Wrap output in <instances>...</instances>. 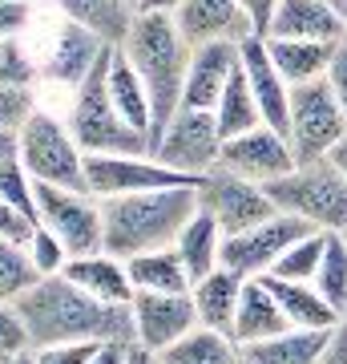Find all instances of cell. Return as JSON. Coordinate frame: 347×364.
Returning <instances> with one entry per match:
<instances>
[{
  "label": "cell",
  "instance_id": "1",
  "mask_svg": "<svg viewBox=\"0 0 347 364\" xmlns=\"http://www.w3.org/2000/svg\"><path fill=\"white\" fill-rule=\"evenodd\" d=\"M13 308L25 316L33 344H77V340H101V344H138L133 332V308L129 304H105L77 287L69 275H45L33 291L13 299Z\"/></svg>",
  "mask_w": 347,
  "mask_h": 364
},
{
  "label": "cell",
  "instance_id": "2",
  "mask_svg": "<svg viewBox=\"0 0 347 364\" xmlns=\"http://www.w3.org/2000/svg\"><path fill=\"white\" fill-rule=\"evenodd\" d=\"M101 215L105 251L117 259H133V255L178 243L186 223L198 215V186H166V191L101 198Z\"/></svg>",
  "mask_w": 347,
  "mask_h": 364
},
{
  "label": "cell",
  "instance_id": "3",
  "mask_svg": "<svg viewBox=\"0 0 347 364\" xmlns=\"http://www.w3.org/2000/svg\"><path fill=\"white\" fill-rule=\"evenodd\" d=\"M121 53L129 57V65L138 69V77L150 90V105H154V130L150 142L166 134L174 114L182 109L186 97V69H190V41L182 37L174 13H142L133 21V33L126 37Z\"/></svg>",
  "mask_w": 347,
  "mask_h": 364
},
{
  "label": "cell",
  "instance_id": "4",
  "mask_svg": "<svg viewBox=\"0 0 347 364\" xmlns=\"http://www.w3.org/2000/svg\"><path fill=\"white\" fill-rule=\"evenodd\" d=\"M109 57H114V49L105 53L97 69L73 90L69 130H73V138L81 142L85 154H154L150 134L133 130L109 97Z\"/></svg>",
  "mask_w": 347,
  "mask_h": 364
},
{
  "label": "cell",
  "instance_id": "5",
  "mask_svg": "<svg viewBox=\"0 0 347 364\" xmlns=\"http://www.w3.org/2000/svg\"><path fill=\"white\" fill-rule=\"evenodd\" d=\"M275 207L311 223L315 231H343L347 227V178L331 158L299 162L291 174L267 182Z\"/></svg>",
  "mask_w": 347,
  "mask_h": 364
},
{
  "label": "cell",
  "instance_id": "6",
  "mask_svg": "<svg viewBox=\"0 0 347 364\" xmlns=\"http://www.w3.org/2000/svg\"><path fill=\"white\" fill-rule=\"evenodd\" d=\"M16 154L40 186L89 191V154L73 138L69 122H57L53 114L37 109L33 122L16 134Z\"/></svg>",
  "mask_w": 347,
  "mask_h": 364
},
{
  "label": "cell",
  "instance_id": "7",
  "mask_svg": "<svg viewBox=\"0 0 347 364\" xmlns=\"http://www.w3.org/2000/svg\"><path fill=\"white\" fill-rule=\"evenodd\" d=\"M347 134V109L331 93L327 77L291 90V146L299 162L331 158V150Z\"/></svg>",
  "mask_w": 347,
  "mask_h": 364
},
{
  "label": "cell",
  "instance_id": "8",
  "mask_svg": "<svg viewBox=\"0 0 347 364\" xmlns=\"http://www.w3.org/2000/svg\"><path fill=\"white\" fill-rule=\"evenodd\" d=\"M198 207L206 215H214L222 235H243L279 215V207H275V198L267 195L263 182L238 178V174H231L222 166L202 174V182H198Z\"/></svg>",
  "mask_w": 347,
  "mask_h": 364
},
{
  "label": "cell",
  "instance_id": "9",
  "mask_svg": "<svg viewBox=\"0 0 347 364\" xmlns=\"http://www.w3.org/2000/svg\"><path fill=\"white\" fill-rule=\"evenodd\" d=\"M40 223L61 239L69 255H97L105 251V215L101 198L93 191H65V186H40Z\"/></svg>",
  "mask_w": 347,
  "mask_h": 364
},
{
  "label": "cell",
  "instance_id": "10",
  "mask_svg": "<svg viewBox=\"0 0 347 364\" xmlns=\"http://www.w3.org/2000/svg\"><path fill=\"white\" fill-rule=\"evenodd\" d=\"M198 174H182L158 154H89V191L97 198L166 191V186H198Z\"/></svg>",
  "mask_w": 347,
  "mask_h": 364
},
{
  "label": "cell",
  "instance_id": "11",
  "mask_svg": "<svg viewBox=\"0 0 347 364\" xmlns=\"http://www.w3.org/2000/svg\"><path fill=\"white\" fill-rule=\"evenodd\" d=\"M311 231H315L311 223H303V219H295V215L279 210L275 219L258 223V227H250V231L226 235V243H222V267H231V272L246 275V279L270 275L275 272V263L283 259L287 251Z\"/></svg>",
  "mask_w": 347,
  "mask_h": 364
},
{
  "label": "cell",
  "instance_id": "12",
  "mask_svg": "<svg viewBox=\"0 0 347 364\" xmlns=\"http://www.w3.org/2000/svg\"><path fill=\"white\" fill-rule=\"evenodd\" d=\"M154 154L166 166L182 170V174H210L222 158V130L210 109H186L182 105L174 122L166 126V134L158 138Z\"/></svg>",
  "mask_w": 347,
  "mask_h": 364
},
{
  "label": "cell",
  "instance_id": "13",
  "mask_svg": "<svg viewBox=\"0 0 347 364\" xmlns=\"http://www.w3.org/2000/svg\"><path fill=\"white\" fill-rule=\"evenodd\" d=\"M219 166L238 174V178H250V182H263V186H267V182L291 174V170L299 166V158H295L291 138L263 122L255 130H246V134H238V138H226V142H222Z\"/></svg>",
  "mask_w": 347,
  "mask_h": 364
},
{
  "label": "cell",
  "instance_id": "14",
  "mask_svg": "<svg viewBox=\"0 0 347 364\" xmlns=\"http://www.w3.org/2000/svg\"><path fill=\"white\" fill-rule=\"evenodd\" d=\"M133 332L150 352H166L198 328V308L190 291H138L133 296Z\"/></svg>",
  "mask_w": 347,
  "mask_h": 364
},
{
  "label": "cell",
  "instance_id": "15",
  "mask_svg": "<svg viewBox=\"0 0 347 364\" xmlns=\"http://www.w3.org/2000/svg\"><path fill=\"white\" fill-rule=\"evenodd\" d=\"M238 49H243V73H246V81H250V90H255V97H258L263 122L291 138V90H295V85L279 73V65H275V57H270V49H267V37L250 33Z\"/></svg>",
  "mask_w": 347,
  "mask_h": 364
},
{
  "label": "cell",
  "instance_id": "16",
  "mask_svg": "<svg viewBox=\"0 0 347 364\" xmlns=\"http://www.w3.org/2000/svg\"><path fill=\"white\" fill-rule=\"evenodd\" d=\"M174 21H178L182 37L190 41V49L198 45H210V41H234L243 45L255 25L238 0H182L174 9Z\"/></svg>",
  "mask_w": 347,
  "mask_h": 364
},
{
  "label": "cell",
  "instance_id": "17",
  "mask_svg": "<svg viewBox=\"0 0 347 364\" xmlns=\"http://www.w3.org/2000/svg\"><path fill=\"white\" fill-rule=\"evenodd\" d=\"M105 53H109V45H105L93 28H85V25H77V21L65 16L61 28H57V41H53L49 61L40 65V77L77 90L81 81L97 69V61H101Z\"/></svg>",
  "mask_w": 347,
  "mask_h": 364
},
{
  "label": "cell",
  "instance_id": "18",
  "mask_svg": "<svg viewBox=\"0 0 347 364\" xmlns=\"http://www.w3.org/2000/svg\"><path fill=\"white\" fill-rule=\"evenodd\" d=\"M243 65V49L234 41H210L190 53V69H186V109H214L226 90V81Z\"/></svg>",
  "mask_w": 347,
  "mask_h": 364
},
{
  "label": "cell",
  "instance_id": "19",
  "mask_svg": "<svg viewBox=\"0 0 347 364\" xmlns=\"http://www.w3.org/2000/svg\"><path fill=\"white\" fill-rule=\"evenodd\" d=\"M283 332H291V320H287L283 304L275 296V287L267 284V275L246 279L243 304H238V316H234V340L246 348V344L283 336Z\"/></svg>",
  "mask_w": 347,
  "mask_h": 364
},
{
  "label": "cell",
  "instance_id": "20",
  "mask_svg": "<svg viewBox=\"0 0 347 364\" xmlns=\"http://www.w3.org/2000/svg\"><path fill=\"white\" fill-rule=\"evenodd\" d=\"M267 37L287 41H343V21L331 0H283Z\"/></svg>",
  "mask_w": 347,
  "mask_h": 364
},
{
  "label": "cell",
  "instance_id": "21",
  "mask_svg": "<svg viewBox=\"0 0 347 364\" xmlns=\"http://www.w3.org/2000/svg\"><path fill=\"white\" fill-rule=\"evenodd\" d=\"M243 287H246V275L231 272V267H219L206 279H198L190 287L194 308H198V324L234 336V316H238V304H243Z\"/></svg>",
  "mask_w": 347,
  "mask_h": 364
},
{
  "label": "cell",
  "instance_id": "22",
  "mask_svg": "<svg viewBox=\"0 0 347 364\" xmlns=\"http://www.w3.org/2000/svg\"><path fill=\"white\" fill-rule=\"evenodd\" d=\"M61 275H69L77 287H85L89 296L105 299V304H133L138 296V287L129 279V267L126 259H117L109 251H97V255H77V259H69Z\"/></svg>",
  "mask_w": 347,
  "mask_h": 364
},
{
  "label": "cell",
  "instance_id": "23",
  "mask_svg": "<svg viewBox=\"0 0 347 364\" xmlns=\"http://www.w3.org/2000/svg\"><path fill=\"white\" fill-rule=\"evenodd\" d=\"M57 9L69 21L93 28L109 49H121L126 37L133 33V21L142 16V9L129 4V0H57Z\"/></svg>",
  "mask_w": 347,
  "mask_h": 364
},
{
  "label": "cell",
  "instance_id": "24",
  "mask_svg": "<svg viewBox=\"0 0 347 364\" xmlns=\"http://www.w3.org/2000/svg\"><path fill=\"white\" fill-rule=\"evenodd\" d=\"M327 340H331V328H291L283 336L246 344L243 360L246 364H319Z\"/></svg>",
  "mask_w": 347,
  "mask_h": 364
},
{
  "label": "cell",
  "instance_id": "25",
  "mask_svg": "<svg viewBox=\"0 0 347 364\" xmlns=\"http://www.w3.org/2000/svg\"><path fill=\"white\" fill-rule=\"evenodd\" d=\"M339 41H287V37H267V49L275 65L291 85H307V81L327 77V65L335 57Z\"/></svg>",
  "mask_w": 347,
  "mask_h": 364
},
{
  "label": "cell",
  "instance_id": "26",
  "mask_svg": "<svg viewBox=\"0 0 347 364\" xmlns=\"http://www.w3.org/2000/svg\"><path fill=\"white\" fill-rule=\"evenodd\" d=\"M222 243H226V235H222V227L214 223V215H206V210L198 207V215L186 223V231H182L178 243H174L182 263H186V272H190V284H198V279H206L210 272L222 267Z\"/></svg>",
  "mask_w": 347,
  "mask_h": 364
},
{
  "label": "cell",
  "instance_id": "27",
  "mask_svg": "<svg viewBox=\"0 0 347 364\" xmlns=\"http://www.w3.org/2000/svg\"><path fill=\"white\" fill-rule=\"evenodd\" d=\"M267 284L275 287V296L283 304L291 328H335L343 320V316L323 299V291L311 284V279H279V275H267Z\"/></svg>",
  "mask_w": 347,
  "mask_h": 364
},
{
  "label": "cell",
  "instance_id": "28",
  "mask_svg": "<svg viewBox=\"0 0 347 364\" xmlns=\"http://www.w3.org/2000/svg\"><path fill=\"white\" fill-rule=\"evenodd\" d=\"M109 97H114L117 114L126 117L133 130L150 134L154 130V105H150V90L138 77V69L129 65V57L121 49H114L109 57Z\"/></svg>",
  "mask_w": 347,
  "mask_h": 364
},
{
  "label": "cell",
  "instance_id": "29",
  "mask_svg": "<svg viewBox=\"0 0 347 364\" xmlns=\"http://www.w3.org/2000/svg\"><path fill=\"white\" fill-rule=\"evenodd\" d=\"M129 279L138 291H190V272L182 263L178 247H162V251H145V255H133L126 259Z\"/></svg>",
  "mask_w": 347,
  "mask_h": 364
},
{
  "label": "cell",
  "instance_id": "30",
  "mask_svg": "<svg viewBox=\"0 0 347 364\" xmlns=\"http://www.w3.org/2000/svg\"><path fill=\"white\" fill-rule=\"evenodd\" d=\"M166 364H243V344L226 332L214 328H194L190 336H182L178 344H170L162 352Z\"/></svg>",
  "mask_w": 347,
  "mask_h": 364
},
{
  "label": "cell",
  "instance_id": "31",
  "mask_svg": "<svg viewBox=\"0 0 347 364\" xmlns=\"http://www.w3.org/2000/svg\"><path fill=\"white\" fill-rule=\"evenodd\" d=\"M210 114H214V122H219L222 142H226V138H238V134H246V130H255V126H263V109H258V97H255V90H250V81H246L243 65H238V73L226 81V90H222L219 105H214Z\"/></svg>",
  "mask_w": 347,
  "mask_h": 364
},
{
  "label": "cell",
  "instance_id": "32",
  "mask_svg": "<svg viewBox=\"0 0 347 364\" xmlns=\"http://www.w3.org/2000/svg\"><path fill=\"white\" fill-rule=\"evenodd\" d=\"M311 284L319 287L335 312L347 316V239L339 231H327V251H323L319 275Z\"/></svg>",
  "mask_w": 347,
  "mask_h": 364
},
{
  "label": "cell",
  "instance_id": "33",
  "mask_svg": "<svg viewBox=\"0 0 347 364\" xmlns=\"http://www.w3.org/2000/svg\"><path fill=\"white\" fill-rule=\"evenodd\" d=\"M40 279H45V275H40V267L33 263L28 247H16V243H4V247H0V296H4V304H13V299H21L25 291H33Z\"/></svg>",
  "mask_w": 347,
  "mask_h": 364
},
{
  "label": "cell",
  "instance_id": "34",
  "mask_svg": "<svg viewBox=\"0 0 347 364\" xmlns=\"http://www.w3.org/2000/svg\"><path fill=\"white\" fill-rule=\"evenodd\" d=\"M323 251H327V231L303 235L295 247L275 263L270 275H279V279H315L319 275V263H323Z\"/></svg>",
  "mask_w": 347,
  "mask_h": 364
},
{
  "label": "cell",
  "instance_id": "35",
  "mask_svg": "<svg viewBox=\"0 0 347 364\" xmlns=\"http://www.w3.org/2000/svg\"><path fill=\"white\" fill-rule=\"evenodd\" d=\"M37 114L33 85H0V134H21Z\"/></svg>",
  "mask_w": 347,
  "mask_h": 364
},
{
  "label": "cell",
  "instance_id": "36",
  "mask_svg": "<svg viewBox=\"0 0 347 364\" xmlns=\"http://www.w3.org/2000/svg\"><path fill=\"white\" fill-rule=\"evenodd\" d=\"M40 77V69L28 61V49L21 37H4L0 45V85H33Z\"/></svg>",
  "mask_w": 347,
  "mask_h": 364
},
{
  "label": "cell",
  "instance_id": "37",
  "mask_svg": "<svg viewBox=\"0 0 347 364\" xmlns=\"http://www.w3.org/2000/svg\"><path fill=\"white\" fill-rule=\"evenodd\" d=\"M28 255H33V263L40 267V275H61L65 267H69V247H65L61 239L40 223L37 227V235H33V243H28Z\"/></svg>",
  "mask_w": 347,
  "mask_h": 364
},
{
  "label": "cell",
  "instance_id": "38",
  "mask_svg": "<svg viewBox=\"0 0 347 364\" xmlns=\"http://www.w3.org/2000/svg\"><path fill=\"white\" fill-rule=\"evenodd\" d=\"M33 332H28L25 316L16 312L13 304H4V316H0V360L4 356H21V352H33Z\"/></svg>",
  "mask_w": 347,
  "mask_h": 364
},
{
  "label": "cell",
  "instance_id": "39",
  "mask_svg": "<svg viewBox=\"0 0 347 364\" xmlns=\"http://www.w3.org/2000/svg\"><path fill=\"white\" fill-rule=\"evenodd\" d=\"M101 352V340H77V344H49L37 348V364H93Z\"/></svg>",
  "mask_w": 347,
  "mask_h": 364
},
{
  "label": "cell",
  "instance_id": "40",
  "mask_svg": "<svg viewBox=\"0 0 347 364\" xmlns=\"http://www.w3.org/2000/svg\"><path fill=\"white\" fill-rule=\"evenodd\" d=\"M40 223L28 219L25 210H13V207H0V243H16V247H28L33 235H37Z\"/></svg>",
  "mask_w": 347,
  "mask_h": 364
},
{
  "label": "cell",
  "instance_id": "41",
  "mask_svg": "<svg viewBox=\"0 0 347 364\" xmlns=\"http://www.w3.org/2000/svg\"><path fill=\"white\" fill-rule=\"evenodd\" d=\"M28 16H33V0H4V9H0L4 37H21V28H28Z\"/></svg>",
  "mask_w": 347,
  "mask_h": 364
},
{
  "label": "cell",
  "instance_id": "42",
  "mask_svg": "<svg viewBox=\"0 0 347 364\" xmlns=\"http://www.w3.org/2000/svg\"><path fill=\"white\" fill-rule=\"evenodd\" d=\"M327 85L339 97V105L347 109V37L335 45V57H331V65H327Z\"/></svg>",
  "mask_w": 347,
  "mask_h": 364
},
{
  "label": "cell",
  "instance_id": "43",
  "mask_svg": "<svg viewBox=\"0 0 347 364\" xmlns=\"http://www.w3.org/2000/svg\"><path fill=\"white\" fill-rule=\"evenodd\" d=\"M246 9V16H250V25H255L258 37H267L270 33V21H275V13H279V4L283 0H238Z\"/></svg>",
  "mask_w": 347,
  "mask_h": 364
},
{
  "label": "cell",
  "instance_id": "44",
  "mask_svg": "<svg viewBox=\"0 0 347 364\" xmlns=\"http://www.w3.org/2000/svg\"><path fill=\"white\" fill-rule=\"evenodd\" d=\"M319 364H347V316L331 328V340H327Z\"/></svg>",
  "mask_w": 347,
  "mask_h": 364
},
{
  "label": "cell",
  "instance_id": "45",
  "mask_svg": "<svg viewBox=\"0 0 347 364\" xmlns=\"http://www.w3.org/2000/svg\"><path fill=\"white\" fill-rule=\"evenodd\" d=\"M129 348L133 344H101V352L93 356V364H129Z\"/></svg>",
  "mask_w": 347,
  "mask_h": 364
},
{
  "label": "cell",
  "instance_id": "46",
  "mask_svg": "<svg viewBox=\"0 0 347 364\" xmlns=\"http://www.w3.org/2000/svg\"><path fill=\"white\" fill-rule=\"evenodd\" d=\"M129 364H166V360H162V352H150L142 344H133L129 348Z\"/></svg>",
  "mask_w": 347,
  "mask_h": 364
},
{
  "label": "cell",
  "instance_id": "47",
  "mask_svg": "<svg viewBox=\"0 0 347 364\" xmlns=\"http://www.w3.org/2000/svg\"><path fill=\"white\" fill-rule=\"evenodd\" d=\"M182 0H142V13H174Z\"/></svg>",
  "mask_w": 347,
  "mask_h": 364
},
{
  "label": "cell",
  "instance_id": "48",
  "mask_svg": "<svg viewBox=\"0 0 347 364\" xmlns=\"http://www.w3.org/2000/svg\"><path fill=\"white\" fill-rule=\"evenodd\" d=\"M331 162H335V166H339V174H343V178H347V134H343V142H339V146H335V150H331Z\"/></svg>",
  "mask_w": 347,
  "mask_h": 364
},
{
  "label": "cell",
  "instance_id": "49",
  "mask_svg": "<svg viewBox=\"0 0 347 364\" xmlns=\"http://www.w3.org/2000/svg\"><path fill=\"white\" fill-rule=\"evenodd\" d=\"M0 364H37V348H33V352H21V356H4Z\"/></svg>",
  "mask_w": 347,
  "mask_h": 364
},
{
  "label": "cell",
  "instance_id": "50",
  "mask_svg": "<svg viewBox=\"0 0 347 364\" xmlns=\"http://www.w3.org/2000/svg\"><path fill=\"white\" fill-rule=\"evenodd\" d=\"M335 13H339V21H343V37H347V0H331Z\"/></svg>",
  "mask_w": 347,
  "mask_h": 364
},
{
  "label": "cell",
  "instance_id": "51",
  "mask_svg": "<svg viewBox=\"0 0 347 364\" xmlns=\"http://www.w3.org/2000/svg\"><path fill=\"white\" fill-rule=\"evenodd\" d=\"M129 4H138V9H142V0H129Z\"/></svg>",
  "mask_w": 347,
  "mask_h": 364
},
{
  "label": "cell",
  "instance_id": "52",
  "mask_svg": "<svg viewBox=\"0 0 347 364\" xmlns=\"http://www.w3.org/2000/svg\"><path fill=\"white\" fill-rule=\"evenodd\" d=\"M339 235H343V239H347V227H343V231H339Z\"/></svg>",
  "mask_w": 347,
  "mask_h": 364
},
{
  "label": "cell",
  "instance_id": "53",
  "mask_svg": "<svg viewBox=\"0 0 347 364\" xmlns=\"http://www.w3.org/2000/svg\"><path fill=\"white\" fill-rule=\"evenodd\" d=\"M243 364H246V360H243Z\"/></svg>",
  "mask_w": 347,
  "mask_h": 364
}]
</instances>
